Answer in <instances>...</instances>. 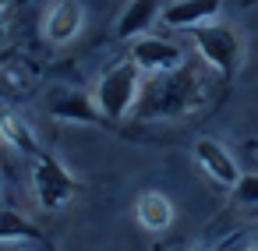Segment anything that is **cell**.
I'll return each mask as SVG.
<instances>
[{
	"label": "cell",
	"instance_id": "7c38bea8",
	"mask_svg": "<svg viewBox=\"0 0 258 251\" xmlns=\"http://www.w3.org/2000/svg\"><path fill=\"white\" fill-rule=\"evenodd\" d=\"M0 142H8L11 149H18V152H25V156H36V159L46 156V152L39 149L32 128H29L22 117H15V113H0Z\"/></svg>",
	"mask_w": 258,
	"mask_h": 251
},
{
	"label": "cell",
	"instance_id": "4fadbf2b",
	"mask_svg": "<svg viewBox=\"0 0 258 251\" xmlns=\"http://www.w3.org/2000/svg\"><path fill=\"white\" fill-rule=\"evenodd\" d=\"M39 226L15 209L0 205V244H39Z\"/></svg>",
	"mask_w": 258,
	"mask_h": 251
},
{
	"label": "cell",
	"instance_id": "5b68a950",
	"mask_svg": "<svg viewBox=\"0 0 258 251\" xmlns=\"http://www.w3.org/2000/svg\"><path fill=\"white\" fill-rule=\"evenodd\" d=\"M46 113L57 117V120H68V124H99L103 113L96 106V99L82 89H71V85H53L43 99Z\"/></svg>",
	"mask_w": 258,
	"mask_h": 251
},
{
	"label": "cell",
	"instance_id": "52a82bcc",
	"mask_svg": "<svg viewBox=\"0 0 258 251\" xmlns=\"http://www.w3.org/2000/svg\"><path fill=\"white\" fill-rule=\"evenodd\" d=\"M219 4L223 0H173L170 8L159 11V22L166 29H198V25H209L216 22L219 15Z\"/></svg>",
	"mask_w": 258,
	"mask_h": 251
},
{
	"label": "cell",
	"instance_id": "277c9868",
	"mask_svg": "<svg viewBox=\"0 0 258 251\" xmlns=\"http://www.w3.org/2000/svg\"><path fill=\"white\" fill-rule=\"evenodd\" d=\"M32 191H36L43 209H60L78 191V180L71 177V170L57 156H39L36 170H32Z\"/></svg>",
	"mask_w": 258,
	"mask_h": 251
},
{
	"label": "cell",
	"instance_id": "3957f363",
	"mask_svg": "<svg viewBox=\"0 0 258 251\" xmlns=\"http://www.w3.org/2000/svg\"><path fill=\"white\" fill-rule=\"evenodd\" d=\"M195 50L202 57L205 68H212L216 75L223 78H233L237 68H240V39L230 25L223 22H209V25H198L195 29Z\"/></svg>",
	"mask_w": 258,
	"mask_h": 251
},
{
	"label": "cell",
	"instance_id": "ac0fdd59",
	"mask_svg": "<svg viewBox=\"0 0 258 251\" xmlns=\"http://www.w3.org/2000/svg\"><path fill=\"white\" fill-rule=\"evenodd\" d=\"M8 4H11V0H0V11H4V8H8Z\"/></svg>",
	"mask_w": 258,
	"mask_h": 251
},
{
	"label": "cell",
	"instance_id": "2e32d148",
	"mask_svg": "<svg viewBox=\"0 0 258 251\" xmlns=\"http://www.w3.org/2000/svg\"><path fill=\"white\" fill-rule=\"evenodd\" d=\"M4 96H11V82H8L4 71H0V99H4Z\"/></svg>",
	"mask_w": 258,
	"mask_h": 251
},
{
	"label": "cell",
	"instance_id": "5bb4252c",
	"mask_svg": "<svg viewBox=\"0 0 258 251\" xmlns=\"http://www.w3.org/2000/svg\"><path fill=\"white\" fill-rule=\"evenodd\" d=\"M233 191V202L237 205H258V173H240V180L230 187Z\"/></svg>",
	"mask_w": 258,
	"mask_h": 251
},
{
	"label": "cell",
	"instance_id": "9c48e42d",
	"mask_svg": "<svg viewBox=\"0 0 258 251\" xmlns=\"http://www.w3.org/2000/svg\"><path fill=\"white\" fill-rule=\"evenodd\" d=\"M159 4L156 0H131V4L124 8V15L117 18V39H127V43H135V39H142L156 22H159Z\"/></svg>",
	"mask_w": 258,
	"mask_h": 251
},
{
	"label": "cell",
	"instance_id": "d6986e66",
	"mask_svg": "<svg viewBox=\"0 0 258 251\" xmlns=\"http://www.w3.org/2000/svg\"><path fill=\"white\" fill-rule=\"evenodd\" d=\"M0 39H4V22H0Z\"/></svg>",
	"mask_w": 258,
	"mask_h": 251
},
{
	"label": "cell",
	"instance_id": "ba28073f",
	"mask_svg": "<svg viewBox=\"0 0 258 251\" xmlns=\"http://www.w3.org/2000/svg\"><path fill=\"white\" fill-rule=\"evenodd\" d=\"M195 159H198V166H202L216 184H223V187H233V184L240 180V170H237L233 156H230L216 138H198V142H195Z\"/></svg>",
	"mask_w": 258,
	"mask_h": 251
},
{
	"label": "cell",
	"instance_id": "30bf717a",
	"mask_svg": "<svg viewBox=\"0 0 258 251\" xmlns=\"http://www.w3.org/2000/svg\"><path fill=\"white\" fill-rule=\"evenodd\" d=\"M82 25H85V15H82L78 0H57V8L46 18V39L50 43H71L82 32Z\"/></svg>",
	"mask_w": 258,
	"mask_h": 251
},
{
	"label": "cell",
	"instance_id": "7a4b0ae2",
	"mask_svg": "<svg viewBox=\"0 0 258 251\" xmlns=\"http://www.w3.org/2000/svg\"><path fill=\"white\" fill-rule=\"evenodd\" d=\"M142 71H138V64H131V60H124V64H113L110 71H103V78H99V85H96V92H92V99H96V106H99V113H103V120H124L127 113H135V106H138V96H142Z\"/></svg>",
	"mask_w": 258,
	"mask_h": 251
},
{
	"label": "cell",
	"instance_id": "ffe728a7",
	"mask_svg": "<svg viewBox=\"0 0 258 251\" xmlns=\"http://www.w3.org/2000/svg\"><path fill=\"white\" fill-rule=\"evenodd\" d=\"M191 251H202V247H191Z\"/></svg>",
	"mask_w": 258,
	"mask_h": 251
},
{
	"label": "cell",
	"instance_id": "6da1fadb",
	"mask_svg": "<svg viewBox=\"0 0 258 251\" xmlns=\"http://www.w3.org/2000/svg\"><path fill=\"white\" fill-rule=\"evenodd\" d=\"M205 71L198 64H180L166 75H149L142 82V96L135 106L138 120H177L195 113L205 103Z\"/></svg>",
	"mask_w": 258,
	"mask_h": 251
},
{
	"label": "cell",
	"instance_id": "8992f818",
	"mask_svg": "<svg viewBox=\"0 0 258 251\" xmlns=\"http://www.w3.org/2000/svg\"><path fill=\"white\" fill-rule=\"evenodd\" d=\"M131 64H138L142 75H166V71H177L184 64V50L170 39L142 36L131 43Z\"/></svg>",
	"mask_w": 258,
	"mask_h": 251
},
{
	"label": "cell",
	"instance_id": "e0dca14e",
	"mask_svg": "<svg viewBox=\"0 0 258 251\" xmlns=\"http://www.w3.org/2000/svg\"><path fill=\"white\" fill-rule=\"evenodd\" d=\"M22 4H29V0H11V8H22Z\"/></svg>",
	"mask_w": 258,
	"mask_h": 251
},
{
	"label": "cell",
	"instance_id": "8fae6325",
	"mask_svg": "<svg viewBox=\"0 0 258 251\" xmlns=\"http://www.w3.org/2000/svg\"><path fill=\"white\" fill-rule=\"evenodd\" d=\"M135 205H138V209H135V212H138V223H142L149 233L170 230V223H173V205H170L166 195H159V191H142Z\"/></svg>",
	"mask_w": 258,
	"mask_h": 251
},
{
	"label": "cell",
	"instance_id": "9a60e30c",
	"mask_svg": "<svg viewBox=\"0 0 258 251\" xmlns=\"http://www.w3.org/2000/svg\"><path fill=\"white\" fill-rule=\"evenodd\" d=\"M0 251H39L36 244H0Z\"/></svg>",
	"mask_w": 258,
	"mask_h": 251
}]
</instances>
